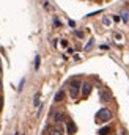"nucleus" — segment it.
<instances>
[{"label": "nucleus", "instance_id": "nucleus-2", "mask_svg": "<svg viewBox=\"0 0 129 135\" xmlns=\"http://www.w3.org/2000/svg\"><path fill=\"white\" fill-rule=\"evenodd\" d=\"M110 118H112V112H110L109 109H101L98 112V116H96L98 121H109Z\"/></svg>", "mask_w": 129, "mask_h": 135}, {"label": "nucleus", "instance_id": "nucleus-9", "mask_svg": "<svg viewBox=\"0 0 129 135\" xmlns=\"http://www.w3.org/2000/svg\"><path fill=\"white\" fill-rule=\"evenodd\" d=\"M61 119H63V113H55L54 115V121L55 123H60Z\"/></svg>", "mask_w": 129, "mask_h": 135}, {"label": "nucleus", "instance_id": "nucleus-17", "mask_svg": "<svg viewBox=\"0 0 129 135\" xmlns=\"http://www.w3.org/2000/svg\"><path fill=\"white\" fill-rule=\"evenodd\" d=\"M61 46L66 47V46H68V41H66V39H61Z\"/></svg>", "mask_w": 129, "mask_h": 135}, {"label": "nucleus", "instance_id": "nucleus-19", "mask_svg": "<svg viewBox=\"0 0 129 135\" xmlns=\"http://www.w3.org/2000/svg\"><path fill=\"white\" fill-rule=\"evenodd\" d=\"M2 88H3V85H2V80H0V91H2Z\"/></svg>", "mask_w": 129, "mask_h": 135}, {"label": "nucleus", "instance_id": "nucleus-20", "mask_svg": "<svg viewBox=\"0 0 129 135\" xmlns=\"http://www.w3.org/2000/svg\"><path fill=\"white\" fill-rule=\"evenodd\" d=\"M0 71H2V65H0Z\"/></svg>", "mask_w": 129, "mask_h": 135}, {"label": "nucleus", "instance_id": "nucleus-6", "mask_svg": "<svg viewBox=\"0 0 129 135\" xmlns=\"http://www.w3.org/2000/svg\"><path fill=\"white\" fill-rule=\"evenodd\" d=\"M63 97H64V93H63V91H58L57 94H55V102H60V101H63Z\"/></svg>", "mask_w": 129, "mask_h": 135}, {"label": "nucleus", "instance_id": "nucleus-10", "mask_svg": "<svg viewBox=\"0 0 129 135\" xmlns=\"http://www.w3.org/2000/svg\"><path fill=\"white\" fill-rule=\"evenodd\" d=\"M40 65H41V58H40V55H36L35 57V69H40Z\"/></svg>", "mask_w": 129, "mask_h": 135}, {"label": "nucleus", "instance_id": "nucleus-7", "mask_svg": "<svg viewBox=\"0 0 129 135\" xmlns=\"http://www.w3.org/2000/svg\"><path fill=\"white\" fill-rule=\"evenodd\" d=\"M109 133H110V127H109V126H106V127H102L99 130V135H109Z\"/></svg>", "mask_w": 129, "mask_h": 135}, {"label": "nucleus", "instance_id": "nucleus-11", "mask_svg": "<svg viewBox=\"0 0 129 135\" xmlns=\"http://www.w3.org/2000/svg\"><path fill=\"white\" fill-rule=\"evenodd\" d=\"M33 105L35 107H40V93H36V96L33 99Z\"/></svg>", "mask_w": 129, "mask_h": 135}, {"label": "nucleus", "instance_id": "nucleus-5", "mask_svg": "<svg viewBox=\"0 0 129 135\" xmlns=\"http://www.w3.org/2000/svg\"><path fill=\"white\" fill-rule=\"evenodd\" d=\"M109 99H110V94H109V93H106V91H101V101H102V102H107Z\"/></svg>", "mask_w": 129, "mask_h": 135}, {"label": "nucleus", "instance_id": "nucleus-8", "mask_svg": "<svg viewBox=\"0 0 129 135\" xmlns=\"http://www.w3.org/2000/svg\"><path fill=\"white\" fill-rule=\"evenodd\" d=\"M93 44H95V39H90V41L87 42V46L84 47V50H85V52H88V50H90L91 47H93Z\"/></svg>", "mask_w": 129, "mask_h": 135}, {"label": "nucleus", "instance_id": "nucleus-13", "mask_svg": "<svg viewBox=\"0 0 129 135\" xmlns=\"http://www.w3.org/2000/svg\"><path fill=\"white\" fill-rule=\"evenodd\" d=\"M50 135H61V132L58 129H54V130H50Z\"/></svg>", "mask_w": 129, "mask_h": 135}, {"label": "nucleus", "instance_id": "nucleus-15", "mask_svg": "<svg viewBox=\"0 0 129 135\" xmlns=\"http://www.w3.org/2000/svg\"><path fill=\"white\" fill-rule=\"evenodd\" d=\"M54 25H55V27H61V22H60L58 19H54Z\"/></svg>", "mask_w": 129, "mask_h": 135}, {"label": "nucleus", "instance_id": "nucleus-14", "mask_svg": "<svg viewBox=\"0 0 129 135\" xmlns=\"http://www.w3.org/2000/svg\"><path fill=\"white\" fill-rule=\"evenodd\" d=\"M24 83H25V80L22 79V80H21V83H19V88H17V91H22V86H24Z\"/></svg>", "mask_w": 129, "mask_h": 135}, {"label": "nucleus", "instance_id": "nucleus-18", "mask_svg": "<svg viewBox=\"0 0 129 135\" xmlns=\"http://www.w3.org/2000/svg\"><path fill=\"white\" fill-rule=\"evenodd\" d=\"M2 107H3V99L0 97V110H2Z\"/></svg>", "mask_w": 129, "mask_h": 135}, {"label": "nucleus", "instance_id": "nucleus-1", "mask_svg": "<svg viewBox=\"0 0 129 135\" xmlns=\"http://www.w3.org/2000/svg\"><path fill=\"white\" fill-rule=\"evenodd\" d=\"M82 83H80V80H72L71 82V86H69V96L72 99H76L79 96V89H80Z\"/></svg>", "mask_w": 129, "mask_h": 135}, {"label": "nucleus", "instance_id": "nucleus-21", "mask_svg": "<svg viewBox=\"0 0 129 135\" xmlns=\"http://www.w3.org/2000/svg\"><path fill=\"white\" fill-rule=\"evenodd\" d=\"M14 135H19V133H14Z\"/></svg>", "mask_w": 129, "mask_h": 135}, {"label": "nucleus", "instance_id": "nucleus-12", "mask_svg": "<svg viewBox=\"0 0 129 135\" xmlns=\"http://www.w3.org/2000/svg\"><path fill=\"white\" fill-rule=\"evenodd\" d=\"M74 35H76L77 38H84V32H80V30H76V32H74Z\"/></svg>", "mask_w": 129, "mask_h": 135}, {"label": "nucleus", "instance_id": "nucleus-3", "mask_svg": "<svg viewBox=\"0 0 129 135\" xmlns=\"http://www.w3.org/2000/svg\"><path fill=\"white\" fill-rule=\"evenodd\" d=\"M66 130H68V133H69V135H74V133L77 132V127H76V124L72 123L71 119H68V121H66Z\"/></svg>", "mask_w": 129, "mask_h": 135}, {"label": "nucleus", "instance_id": "nucleus-16", "mask_svg": "<svg viewBox=\"0 0 129 135\" xmlns=\"http://www.w3.org/2000/svg\"><path fill=\"white\" fill-rule=\"evenodd\" d=\"M121 19H123L124 22H127V13H123V14H121Z\"/></svg>", "mask_w": 129, "mask_h": 135}, {"label": "nucleus", "instance_id": "nucleus-4", "mask_svg": "<svg viewBox=\"0 0 129 135\" xmlns=\"http://www.w3.org/2000/svg\"><path fill=\"white\" fill-rule=\"evenodd\" d=\"M80 88H82V94H84L85 97H87V96L91 93V85H90V83H84V85H82Z\"/></svg>", "mask_w": 129, "mask_h": 135}]
</instances>
